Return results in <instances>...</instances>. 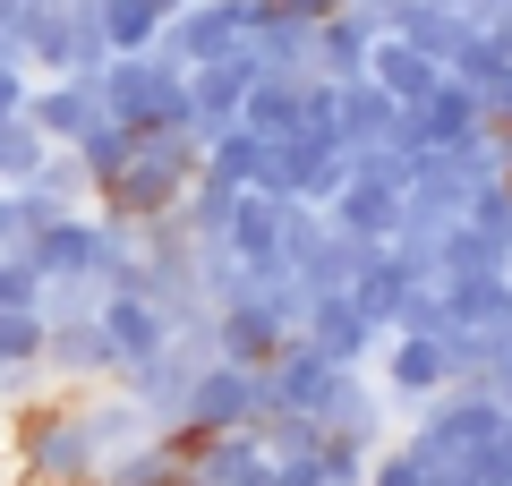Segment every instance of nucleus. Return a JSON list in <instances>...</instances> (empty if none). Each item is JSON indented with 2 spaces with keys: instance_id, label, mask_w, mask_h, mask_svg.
<instances>
[{
  "instance_id": "obj_9",
  "label": "nucleus",
  "mask_w": 512,
  "mask_h": 486,
  "mask_svg": "<svg viewBox=\"0 0 512 486\" xmlns=\"http://www.w3.org/2000/svg\"><path fill=\"white\" fill-rule=\"evenodd\" d=\"M43 359V316L35 307H0V376Z\"/></svg>"
},
{
  "instance_id": "obj_4",
  "label": "nucleus",
  "mask_w": 512,
  "mask_h": 486,
  "mask_svg": "<svg viewBox=\"0 0 512 486\" xmlns=\"http://www.w3.org/2000/svg\"><path fill=\"white\" fill-rule=\"evenodd\" d=\"M26 120H35L52 145H77L94 120H103V94H94V77H43V86H26Z\"/></svg>"
},
{
  "instance_id": "obj_6",
  "label": "nucleus",
  "mask_w": 512,
  "mask_h": 486,
  "mask_svg": "<svg viewBox=\"0 0 512 486\" xmlns=\"http://www.w3.org/2000/svg\"><path fill=\"white\" fill-rule=\"evenodd\" d=\"M367 77H376V86L393 94V103H419V94L436 86L444 69H436V60H427V52H410L402 35H376V43H367Z\"/></svg>"
},
{
  "instance_id": "obj_7",
  "label": "nucleus",
  "mask_w": 512,
  "mask_h": 486,
  "mask_svg": "<svg viewBox=\"0 0 512 486\" xmlns=\"http://www.w3.org/2000/svg\"><path fill=\"white\" fill-rule=\"evenodd\" d=\"M384 35H402L410 52H427V60L444 69V60L461 52V35H470V9H427V0H410V9L384 26Z\"/></svg>"
},
{
  "instance_id": "obj_2",
  "label": "nucleus",
  "mask_w": 512,
  "mask_h": 486,
  "mask_svg": "<svg viewBox=\"0 0 512 486\" xmlns=\"http://www.w3.org/2000/svg\"><path fill=\"white\" fill-rule=\"evenodd\" d=\"M256 418H265V384H256V367H239V359H205L197 384H188V418H180V427L231 435V427H256Z\"/></svg>"
},
{
  "instance_id": "obj_5",
  "label": "nucleus",
  "mask_w": 512,
  "mask_h": 486,
  "mask_svg": "<svg viewBox=\"0 0 512 486\" xmlns=\"http://www.w3.org/2000/svg\"><path fill=\"white\" fill-rule=\"evenodd\" d=\"M384 384L402 401H427L453 384V359H444V333H384Z\"/></svg>"
},
{
  "instance_id": "obj_10",
  "label": "nucleus",
  "mask_w": 512,
  "mask_h": 486,
  "mask_svg": "<svg viewBox=\"0 0 512 486\" xmlns=\"http://www.w3.org/2000/svg\"><path fill=\"white\" fill-rule=\"evenodd\" d=\"M265 9H282V18H325V9H342V0H265Z\"/></svg>"
},
{
  "instance_id": "obj_1",
  "label": "nucleus",
  "mask_w": 512,
  "mask_h": 486,
  "mask_svg": "<svg viewBox=\"0 0 512 486\" xmlns=\"http://www.w3.org/2000/svg\"><path fill=\"white\" fill-rule=\"evenodd\" d=\"M256 9H265V0H180V9L163 18V35H154V52H163V60H180V69L231 60L239 43H248Z\"/></svg>"
},
{
  "instance_id": "obj_8",
  "label": "nucleus",
  "mask_w": 512,
  "mask_h": 486,
  "mask_svg": "<svg viewBox=\"0 0 512 486\" xmlns=\"http://www.w3.org/2000/svg\"><path fill=\"white\" fill-rule=\"evenodd\" d=\"M163 18H171V0H94V26H103L111 52H154Z\"/></svg>"
},
{
  "instance_id": "obj_3",
  "label": "nucleus",
  "mask_w": 512,
  "mask_h": 486,
  "mask_svg": "<svg viewBox=\"0 0 512 486\" xmlns=\"http://www.w3.org/2000/svg\"><path fill=\"white\" fill-rule=\"evenodd\" d=\"M94 324H103V342H111V367H137V359H154L171 342V316L146 290H103L94 299Z\"/></svg>"
},
{
  "instance_id": "obj_13",
  "label": "nucleus",
  "mask_w": 512,
  "mask_h": 486,
  "mask_svg": "<svg viewBox=\"0 0 512 486\" xmlns=\"http://www.w3.org/2000/svg\"><path fill=\"white\" fill-rule=\"evenodd\" d=\"M171 9H180V0H171Z\"/></svg>"
},
{
  "instance_id": "obj_12",
  "label": "nucleus",
  "mask_w": 512,
  "mask_h": 486,
  "mask_svg": "<svg viewBox=\"0 0 512 486\" xmlns=\"http://www.w3.org/2000/svg\"><path fill=\"white\" fill-rule=\"evenodd\" d=\"M427 9H470V0H427Z\"/></svg>"
},
{
  "instance_id": "obj_11",
  "label": "nucleus",
  "mask_w": 512,
  "mask_h": 486,
  "mask_svg": "<svg viewBox=\"0 0 512 486\" xmlns=\"http://www.w3.org/2000/svg\"><path fill=\"white\" fill-rule=\"evenodd\" d=\"M495 35H504V52H512V9H495Z\"/></svg>"
}]
</instances>
